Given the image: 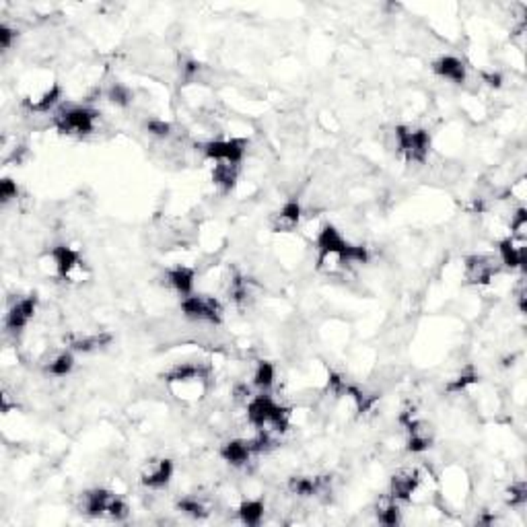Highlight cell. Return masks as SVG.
I'll list each match as a JSON object with an SVG mask.
<instances>
[{
  "instance_id": "obj_1",
  "label": "cell",
  "mask_w": 527,
  "mask_h": 527,
  "mask_svg": "<svg viewBox=\"0 0 527 527\" xmlns=\"http://www.w3.org/2000/svg\"><path fill=\"white\" fill-rule=\"evenodd\" d=\"M248 420L258 431L284 433L288 429V410L274 402L268 394H260L249 400Z\"/></svg>"
},
{
  "instance_id": "obj_2",
  "label": "cell",
  "mask_w": 527,
  "mask_h": 527,
  "mask_svg": "<svg viewBox=\"0 0 527 527\" xmlns=\"http://www.w3.org/2000/svg\"><path fill=\"white\" fill-rule=\"evenodd\" d=\"M208 371L200 365H178L165 375L171 392L182 400H198L204 394Z\"/></svg>"
},
{
  "instance_id": "obj_3",
  "label": "cell",
  "mask_w": 527,
  "mask_h": 527,
  "mask_svg": "<svg viewBox=\"0 0 527 527\" xmlns=\"http://www.w3.org/2000/svg\"><path fill=\"white\" fill-rule=\"evenodd\" d=\"M396 142L400 153L412 163H425L431 151V134L427 130H412L406 126H398Z\"/></svg>"
},
{
  "instance_id": "obj_4",
  "label": "cell",
  "mask_w": 527,
  "mask_h": 527,
  "mask_svg": "<svg viewBox=\"0 0 527 527\" xmlns=\"http://www.w3.org/2000/svg\"><path fill=\"white\" fill-rule=\"evenodd\" d=\"M95 120H97V112L89 109V107H68V109H62L56 114L54 126L62 134L85 136L95 130Z\"/></svg>"
},
{
  "instance_id": "obj_5",
  "label": "cell",
  "mask_w": 527,
  "mask_h": 527,
  "mask_svg": "<svg viewBox=\"0 0 527 527\" xmlns=\"http://www.w3.org/2000/svg\"><path fill=\"white\" fill-rule=\"evenodd\" d=\"M182 311L187 319L194 321H208V323H220L222 319V307L215 297L208 295H189L182 301Z\"/></svg>"
},
{
  "instance_id": "obj_6",
  "label": "cell",
  "mask_w": 527,
  "mask_h": 527,
  "mask_svg": "<svg viewBox=\"0 0 527 527\" xmlns=\"http://www.w3.org/2000/svg\"><path fill=\"white\" fill-rule=\"evenodd\" d=\"M246 147L248 142L241 138H231V140H211L206 142L204 155L217 163H231V165H239L246 155Z\"/></svg>"
},
{
  "instance_id": "obj_7",
  "label": "cell",
  "mask_w": 527,
  "mask_h": 527,
  "mask_svg": "<svg viewBox=\"0 0 527 527\" xmlns=\"http://www.w3.org/2000/svg\"><path fill=\"white\" fill-rule=\"evenodd\" d=\"M498 272L495 258L488 255H472L465 260V279L472 284H488Z\"/></svg>"
},
{
  "instance_id": "obj_8",
  "label": "cell",
  "mask_w": 527,
  "mask_h": 527,
  "mask_svg": "<svg viewBox=\"0 0 527 527\" xmlns=\"http://www.w3.org/2000/svg\"><path fill=\"white\" fill-rule=\"evenodd\" d=\"M52 260H54L58 276L64 280H72L74 272L83 270L81 255L72 248H68V246H56V248L52 249Z\"/></svg>"
},
{
  "instance_id": "obj_9",
  "label": "cell",
  "mask_w": 527,
  "mask_h": 527,
  "mask_svg": "<svg viewBox=\"0 0 527 527\" xmlns=\"http://www.w3.org/2000/svg\"><path fill=\"white\" fill-rule=\"evenodd\" d=\"M35 309H37V297H25L21 301H17L8 313H6V330L11 332H21L35 315Z\"/></svg>"
},
{
  "instance_id": "obj_10",
  "label": "cell",
  "mask_w": 527,
  "mask_h": 527,
  "mask_svg": "<svg viewBox=\"0 0 527 527\" xmlns=\"http://www.w3.org/2000/svg\"><path fill=\"white\" fill-rule=\"evenodd\" d=\"M420 486V476L418 472L414 469H402L398 472L394 478H392V498L398 502V500H412V495L418 491Z\"/></svg>"
},
{
  "instance_id": "obj_11",
  "label": "cell",
  "mask_w": 527,
  "mask_h": 527,
  "mask_svg": "<svg viewBox=\"0 0 527 527\" xmlns=\"http://www.w3.org/2000/svg\"><path fill=\"white\" fill-rule=\"evenodd\" d=\"M114 493L109 491H103V488H95V491H89L83 495V511L91 517H103V515H109V509H112V502L116 500Z\"/></svg>"
},
{
  "instance_id": "obj_12",
  "label": "cell",
  "mask_w": 527,
  "mask_h": 527,
  "mask_svg": "<svg viewBox=\"0 0 527 527\" xmlns=\"http://www.w3.org/2000/svg\"><path fill=\"white\" fill-rule=\"evenodd\" d=\"M173 478V462L171 460H159L155 464L149 465V469L142 474L140 482L147 486V488H153V491H161L165 488Z\"/></svg>"
},
{
  "instance_id": "obj_13",
  "label": "cell",
  "mask_w": 527,
  "mask_h": 527,
  "mask_svg": "<svg viewBox=\"0 0 527 527\" xmlns=\"http://www.w3.org/2000/svg\"><path fill=\"white\" fill-rule=\"evenodd\" d=\"M498 258L507 268H523L526 266V241H517L513 237L502 239L498 244Z\"/></svg>"
},
{
  "instance_id": "obj_14",
  "label": "cell",
  "mask_w": 527,
  "mask_h": 527,
  "mask_svg": "<svg viewBox=\"0 0 527 527\" xmlns=\"http://www.w3.org/2000/svg\"><path fill=\"white\" fill-rule=\"evenodd\" d=\"M433 70L434 74H439L455 85L465 83V64L455 56H441L439 60L433 62Z\"/></svg>"
},
{
  "instance_id": "obj_15",
  "label": "cell",
  "mask_w": 527,
  "mask_h": 527,
  "mask_svg": "<svg viewBox=\"0 0 527 527\" xmlns=\"http://www.w3.org/2000/svg\"><path fill=\"white\" fill-rule=\"evenodd\" d=\"M251 453H253V449H251V445H249V441H229V443H225L222 445V449H220V455H222V460L225 462H229L231 465H246L249 462V458H251Z\"/></svg>"
},
{
  "instance_id": "obj_16",
  "label": "cell",
  "mask_w": 527,
  "mask_h": 527,
  "mask_svg": "<svg viewBox=\"0 0 527 527\" xmlns=\"http://www.w3.org/2000/svg\"><path fill=\"white\" fill-rule=\"evenodd\" d=\"M299 220H301V204L297 200H291L280 208L279 215H274L272 229L274 231H293L299 225Z\"/></svg>"
},
{
  "instance_id": "obj_17",
  "label": "cell",
  "mask_w": 527,
  "mask_h": 527,
  "mask_svg": "<svg viewBox=\"0 0 527 527\" xmlns=\"http://www.w3.org/2000/svg\"><path fill=\"white\" fill-rule=\"evenodd\" d=\"M167 279H169V284L182 295V297H189L194 293V280H196V274L192 268H186V266H178L173 270L167 272Z\"/></svg>"
},
{
  "instance_id": "obj_18",
  "label": "cell",
  "mask_w": 527,
  "mask_h": 527,
  "mask_svg": "<svg viewBox=\"0 0 527 527\" xmlns=\"http://www.w3.org/2000/svg\"><path fill=\"white\" fill-rule=\"evenodd\" d=\"M323 488L321 478H309V476H295L288 480V491L293 495L299 496H313Z\"/></svg>"
},
{
  "instance_id": "obj_19",
  "label": "cell",
  "mask_w": 527,
  "mask_h": 527,
  "mask_svg": "<svg viewBox=\"0 0 527 527\" xmlns=\"http://www.w3.org/2000/svg\"><path fill=\"white\" fill-rule=\"evenodd\" d=\"M237 173H239V165H231V163H217L215 171H213V180L222 192H231L235 182H237Z\"/></svg>"
},
{
  "instance_id": "obj_20",
  "label": "cell",
  "mask_w": 527,
  "mask_h": 527,
  "mask_svg": "<svg viewBox=\"0 0 527 527\" xmlns=\"http://www.w3.org/2000/svg\"><path fill=\"white\" fill-rule=\"evenodd\" d=\"M109 342H112V334H107V332H99V334L81 336V338L70 340V348H72V350H76V352H93V350H99V348L107 346Z\"/></svg>"
},
{
  "instance_id": "obj_21",
  "label": "cell",
  "mask_w": 527,
  "mask_h": 527,
  "mask_svg": "<svg viewBox=\"0 0 527 527\" xmlns=\"http://www.w3.org/2000/svg\"><path fill=\"white\" fill-rule=\"evenodd\" d=\"M60 85H52L46 93L41 95L39 99H35V101H27V107L35 112V114H48L58 101H60Z\"/></svg>"
},
{
  "instance_id": "obj_22",
  "label": "cell",
  "mask_w": 527,
  "mask_h": 527,
  "mask_svg": "<svg viewBox=\"0 0 527 527\" xmlns=\"http://www.w3.org/2000/svg\"><path fill=\"white\" fill-rule=\"evenodd\" d=\"M274 377H276L274 365L268 363V361H262V363H258L255 373H253V385L264 394V392H268L274 385Z\"/></svg>"
},
{
  "instance_id": "obj_23",
  "label": "cell",
  "mask_w": 527,
  "mask_h": 527,
  "mask_svg": "<svg viewBox=\"0 0 527 527\" xmlns=\"http://www.w3.org/2000/svg\"><path fill=\"white\" fill-rule=\"evenodd\" d=\"M239 517L246 526H260L264 517V502L262 500H244L239 507Z\"/></svg>"
},
{
  "instance_id": "obj_24",
  "label": "cell",
  "mask_w": 527,
  "mask_h": 527,
  "mask_svg": "<svg viewBox=\"0 0 527 527\" xmlns=\"http://www.w3.org/2000/svg\"><path fill=\"white\" fill-rule=\"evenodd\" d=\"M74 367V356L72 352H60L50 365H48V373L54 375V377H66L68 373L72 371Z\"/></svg>"
},
{
  "instance_id": "obj_25",
  "label": "cell",
  "mask_w": 527,
  "mask_h": 527,
  "mask_svg": "<svg viewBox=\"0 0 527 527\" xmlns=\"http://www.w3.org/2000/svg\"><path fill=\"white\" fill-rule=\"evenodd\" d=\"M476 381H478V373L474 371V367H467V369L460 373L453 381L447 383V392L460 394V392H464L467 385H472V383H476Z\"/></svg>"
},
{
  "instance_id": "obj_26",
  "label": "cell",
  "mask_w": 527,
  "mask_h": 527,
  "mask_svg": "<svg viewBox=\"0 0 527 527\" xmlns=\"http://www.w3.org/2000/svg\"><path fill=\"white\" fill-rule=\"evenodd\" d=\"M377 517H379V521H381L383 526H398V523L402 521V511H400V507L396 505V500L392 498V502H387L385 507H381V509L377 511Z\"/></svg>"
},
{
  "instance_id": "obj_27",
  "label": "cell",
  "mask_w": 527,
  "mask_h": 527,
  "mask_svg": "<svg viewBox=\"0 0 527 527\" xmlns=\"http://www.w3.org/2000/svg\"><path fill=\"white\" fill-rule=\"evenodd\" d=\"M178 509H180L182 513L189 515V517H196V519H202V517H206V515H208L206 507H204L198 498H194V496H186V498H182V500L178 502Z\"/></svg>"
},
{
  "instance_id": "obj_28",
  "label": "cell",
  "mask_w": 527,
  "mask_h": 527,
  "mask_svg": "<svg viewBox=\"0 0 527 527\" xmlns=\"http://www.w3.org/2000/svg\"><path fill=\"white\" fill-rule=\"evenodd\" d=\"M527 231V213L526 208H519L517 215L511 218V237L517 241H526Z\"/></svg>"
},
{
  "instance_id": "obj_29",
  "label": "cell",
  "mask_w": 527,
  "mask_h": 527,
  "mask_svg": "<svg viewBox=\"0 0 527 527\" xmlns=\"http://www.w3.org/2000/svg\"><path fill=\"white\" fill-rule=\"evenodd\" d=\"M107 97H109V101H112V103L122 105V107L130 105V101H132V93H130V89L124 87V85H120V83H116V85L109 89Z\"/></svg>"
},
{
  "instance_id": "obj_30",
  "label": "cell",
  "mask_w": 527,
  "mask_h": 527,
  "mask_svg": "<svg viewBox=\"0 0 527 527\" xmlns=\"http://www.w3.org/2000/svg\"><path fill=\"white\" fill-rule=\"evenodd\" d=\"M17 194H19V189H17V184H15L13 180L4 178V180L0 182V200H2L4 204L11 202L13 198H17Z\"/></svg>"
},
{
  "instance_id": "obj_31",
  "label": "cell",
  "mask_w": 527,
  "mask_h": 527,
  "mask_svg": "<svg viewBox=\"0 0 527 527\" xmlns=\"http://www.w3.org/2000/svg\"><path fill=\"white\" fill-rule=\"evenodd\" d=\"M527 500V486L523 482H519V484H513L511 486V491H509V502L513 505V507H517V505H523Z\"/></svg>"
},
{
  "instance_id": "obj_32",
  "label": "cell",
  "mask_w": 527,
  "mask_h": 527,
  "mask_svg": "<svg viewBox=\"0 0 527 527\" xmlns=\"http://www.w3.org/2000/svg\"><path fill=\"white\" fill-rule=\"evenodd\" d=\"M147 130H149L153 136H169L171 126L167 124L165 120H149V122H147Z\"/></svg>"
},
{
  "instance_id": "obj_33",
  "label": "cell",
  "mask_w": 527,
  "mask_h": 527,
  "mask_svg": "<svg viewBox=\"0 0 527 527\" xmlns=\"http://www.w3.org/2000/svg\"><path fill=\"white\" fill-rule=\"evenodd\" d=\"M13 37H15V32L8 27V25H0V46H2V50H8L11 48V44H13Z\"/></svg>"
},
{
  "instance_id": "obj_34",
  "label": "cell",
  "mask_w": 527,
  "mask_h": 527,
  "mask_svg": "<svg viewBox=\"0 0 527 527\" xmlns=\"http://www.w3.org/2000/svg\"><path fill=\"white\" fill-rule=\"evenodd\" d=\"M484 81L491 85V87H500V74H495V72H491V74H484Z\"/></svg>"
}]
</instances>
